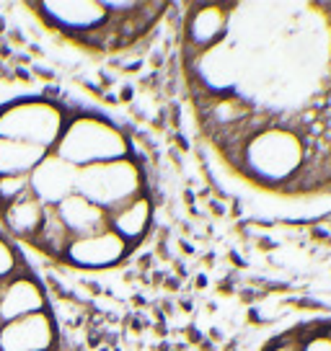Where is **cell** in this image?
Listing matches in <instances>:
<instances>
[{"mask_svg":"<svg viewBox=\"0 0 331 351\" xmlns=\"http://www.w3.org/2000/svg\"><path fill=\"white\" fill-rule=\"evenodd\" d=\"M52 153L80 171L89 165L130 158V140L104 117L83 114V117L67 119L60 143L55 145Z\"/></svg>","mask_w":331,"mask_h":351,"instance_id":"1","label":"cell"},{"mask_svg":"<svg viewBox=\"0 0 331 351\" xmlns=\"http://www.w3.org/2000/svg\"><path fill=\"white\" fill-rule=\"evenodd\" d=\"M76 194L86 197L91 204L101 207L106 215L145 194V178L135 158H122L111 163L80 168L76 176Z\"/></svg>","mask_w":331,"mask_h":351,"instance_id":"2","label":"cell"},{"mask_svg":"<svg viewBox=\"0 0 331 351\" xmlns=\"http://www.w3.org/2000/svg\"><path fill=\"white\" fill-rule=\"evenodd\" d=\"M65 124V111L45 99H23L0 109V137L42 147L47 153L55 150Z\"/></svg>","mask_w":331,"mask_h":351,"instance_id":"3","label":"cell"},{"mask_svg":"<svg viewBox=\"0 0 331 351\" xmlns=\"http://www.w3.org/2000/svg\"><path fill=\"white\" fill-rule=\"evenodd\" d=\"M249 171L264 181H287L303 163V143L287 130H264L254 134L243 150Z\"/></svg>","mask_w":331,"mask_h":351,"instance_id":"4","label":"cell"},{"mask_svg":"<svg viewBox=\"0 0 331 351\" xmlns=\"http://www.w3.org/2000/svg\"><path fill=\"white\" fill-rule=\"evenodd\" d=\"M127 253H130V245L122 241L117 232L106 228L89 238H73L62 261L73 263L78 269H86V271H104V269H111L124 261Z\"/></svg>","mask_w":331,"mask_h":351,"instance_id":"5","label":"cell"},{"mask_svg":"<svg viewBox=\"0 0 331 351\" xmlns=\"http://www.w3.org/2000/svg\"><path fill=\"white\" fill-rule=\"evenodd\" d=\"M76 176L78 168L65 163L55 153H49L29 173V194L39 199L45 207H57L70 194H76Z\"/></svg>","mask_w":331,"mask_h":351,"instance_id":"6","label":"cell"},{"mask_svg":"<svg viewBox=\"0 0 331 351\" xmlns=\"http://www.w3.org/2000/svg\"><path fill=\"white\" fill-rule=\"evenodd\" d=\"M55 323L49 313H34L0 326V351H52Z\"/></svg>","mask_w":331,"mask_h":351,"instance_id":"7","label":"cell"},{"mask_svg":"<svg viewBox=\"0 0 331 351\" xmlns=\"http://www.w3.org/2000/svg\"><path fill=\"white\" fill-rule=\"evenodd\" d=\"M42 11L57 29L70 34H93L111 19L106 5L99 0H73V3H42Z\"/></svg>","mask_w":331,"mask_h":351,"instance_id":"8","label":"cell"},{"mask_svg":"<svg viewBox=\"0 0 331 351\" xmlns=\"http://www.w3.org/2000/svg\"><path fill=\"white\" fill-rule=\"evenodd\" d=\"M45 310L47 297L32 276L16 274L0 287V326L34 315V313H45Z\"/></svg>","mask_w":331,"mask_h":351,"instance_id":"9","label":"cell"},{"mask_svg":"<svg viewBox=\"0 0 331 351\" xmlns=\"http://www.w3.org/2000/svg\"><path fill=\"white\" fill-rule=\"evenodd\" d=\"M55 212L60 215L70 238H89L109 228V215L80 194H70L65 202L57 204Z\"/></svg>","mask_w":331,"mask_h":351,"instance_id":"10","label":"cell"},{"mask_svg":"<svg viewBox=\"0 0 331 351\" xmlns=\"http://www.w3.org/2000/svg\"><path fill=\"white\" fill-rule=\"evenodd\" d=\"M150 222H153V202L148 199V194H140L119 209L109 212V230L117 232L130 248L148 235Z\"/></svg>","mask_w":331,"mask_h":351,"instance_id":"11","label":"cell"},{"mask_svg":"<svg viewBox=\"0 0 331 351\" xmlns=\"http://www.w3.org/2000/svg\"><path fill=\"white\" fill-rule=\"evenodd\" d=\"M228 32V13L222 5H199L189 19V42L199 49H212Z\"/></svg>","mask_w":331,"mask_h":351,"instance_id":"12","label":"cell"},{"mask_svg":"<svg viewBox=\"0 0 331 351\" xmlns=\"http://www.w3.org/2000/svg\"><path fill=\"white\" fill-rule=\"evenodd\" d=\"M45 212L47 207L39 199L26 194L19 202L3 207V219H5V228L11 230V235L23 238V241H34L39 228H42V222H45Z\"/></svg>","mask_w":331,"mask_h":351,"instance_id":"13","label":"cell"},{"mask_svg":"<svg viewBox=\"0 0 331 351\" xmlns=\"http://www.w3.org/2000/svg\"><path fill=\"white\" fill-rule=\"evenodd\" d=\"M47 150L26 143L0 137V178L5 176H29L47 158Z\"/></svg>","mask_w":331,"mask_h":351,"instance_id":"14","label":"cell"},{"mask_svg":"<svg viewBox=\"0 0 331 351\" xmlns=\"http://www.w3.org/2000/svg\"><path fill=\"white\" fill-rule=\"evenodd\" d=\"M34 243H36L47 256H55V258H62V256H65L67 245L73 243V238H70L67 228L62 225L60 215L55 212V207H47L45 222H42V228L36 232Z\"/></svg>","mask_w":331,"mask_h":351,"instance_id":"15","label":"cell"},{"mask_svg":"<svg viewBox=\"0 0 331 351\" xmlns=\"http://www.w3.org/2000/svg\"><path fill=\"white\" fill-rule=\"evenodd\" d=\"M29 194V176H5L0 178V207H8L13 202Z\"/></svg>","mask_w":331,"mask_h":351,"instance_id":"16","label":"cell"},{"mask_svg":"<svg viewBox=\"0 0 331 351\" xmlns=\"http://www.w3.org/2000/svg\"><path fill=\"white\" fill-rule=\"evenodd\" d=\"M19 269L21 266H19V253H16V248L5 238H0V287L5 285L8 279H13L16 274H21Z\"/></svg>","mask_w":331,"mask_h":351,"instance_id":"17","label":"cell"},{"mask_svg":"<svg viewBox=\"0 0 331 351\" xmlns=\"http://www.w3.org/2000/svg\"><path fill=\"white\" fill-rule=\"evenodd\" d=\"M300 343H303V351H331V339L326 333H316Z\"/></svg>","mask_w":331,"mask_h":351,"instance_id":"18","label":"cell"},{"mask_svg":"<svg viewBox=\"0 0 331 351\" xmlns=\"http://www.w3.org/2000/svg\"><path fill=\"white\" fill-rule=\"evenodd\" d=\"M269 351H303V343H293V341H279Z\"/></svg>","mask_w":331,"mask_h":351,"instance_id":"19","label":"cell"},{"mask_svg":"<svg viewBox=\"0 0 331 351\" xmlns=\"http://www.w3.org/2000/svg\"><path fill=\"white\" fill-rule=\"evenodd\" d=\"M323 333H326V336H329V339H331V326H329V328H326V330H323Z\"/></svg>","mask_w":331,"mask_h":351,"instance_id":"20","label":"cell"}]
</instances>
